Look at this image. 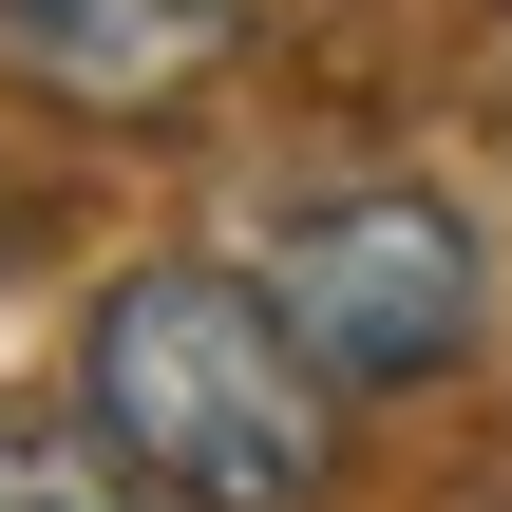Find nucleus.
Here are the masks:
<instances>
[{
    "label": "nucleus",
    "mask_w": 512,
    "mask_h": 512,
    "mask_svg": "<svg viewBox=\"0 0 512 512\" xmlns=\"http://www.w3.org/2000/svg\"><path fill=\"white\" fill-rule=\"evenodd\" d=\"M266 304H285V342H304L342 399H418V380L475 361V323H494V247H475L456 190L361 171V190H304V209L266 228Z\"/></svg>",
    "instance_id": "2"
},
{
    "label": "nucleus",
    "mask_w": 512,
    "mask_h": 512,
    "mask_svg": "<svg viewBox=\"0 0 512 512\" xmlns=\"http://www.w3.org/2000/svg\"><path fill=\"white\" fill-rule=\"evenodd\" d=\"M247 57V0H0V76L76 133H171Z\"/></svg>",
    "instance_id": "3"
},
{
    "label": "nucleus",
    "mask_w": 512,
    "mask_h": 512,
    "mask_svg": "<svg viewBox=\"0 0 512 512\" xmlns=\"http://www.w3.org/2000/svg\"><path fill=\"white\" fill-rule=\"evenodd\" d=\"M0 512H152L95 418H0Z\"/></svg>",
    "instance_id": "4"
},
{
    "label": "nucleus",
    "mask_w": 512,
    "mask_h": 512,
    "mask_svg": "<svg viewBox=\"0 0 512 512\" xmlns=\"http://www.w3.org/2000/svg\"><path fill=\"white\" fill-rule=\"evenodd\" d=\"M76 418L133 456L152 512H323L342 494V380L285 342L266 266H114L76 304Z\"/></svg>",
    "instance_id": "1"
}]
</instances>
